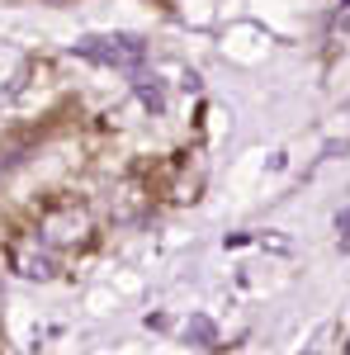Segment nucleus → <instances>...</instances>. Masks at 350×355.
<instances>
[{
	"instance_id": "20e7f679",
	"label": "nucleus",
	"mask_w": 350,
	"mask_h": 355,
	"mask_svg": "<svg viewBox=\"0 0 350 355\" xmlns=\"http://www.w3.org/2000/svg\"><path fill=\"white\" fill-rule=\"evenodd\" d=\"M19 275H28V279H48V261H43V256H38V261H33V256H19Z\"/></svg>"
},
{
	"instance_id": "39448f33",
	"label": "nucleus",
	"mask_w": 350,
	"mask_h": 355,
	"mask_svg": "<svg viewBox=\"0 0 350 355\" xmlns=\"http://www.w3.org/2000/svg\"><path fill=\"white\" fill-rule=\"evenodd\" d=\"M336 232H341V237H350V209L341 214V218H336Z\"/></svg>"
},
{
	"instance_id": "f03ea898",
	"label": "nucleus",
	"mask_w": 350,
	"mask_h": 355,
	"mask_svg": "<svg viewBox=\"0 0 350 355\" xmlns=\"http://www.w3.org/2000/svg\"><path fill=\"white\" fill-rule=\"evenodd\" d=\"M137 100L147 105L152 114H161L166 110V90H161V81L157 76H137Z\"/></svg>"
},
{
	"instance_id": "f257e3e1",
	"label": "nucleus",
	"mask_w": 350,
	"mask_h": 355,
	"mask_svg": "<svg viewBox=\"0 0 350 355\" xmlns=\"http://www.w3.org/2000/svg\"><path fill=\"white\" fill-rule=\"evenodd\" d=\"M76 53L100 62V67H114V71H137L147 48H142V38H133V33H109V38H81Z\"/></svg>"
},
{
	"instance_id": "7ed1b4c3",
	"label": "nucleus",
	"mask_w": 350,
	"mask_h": 355,
	"mask_svg": "<svg viewBox=\"0 0 350 355\" xmlns=\"http://www.w3.org/2000/svg\"><path fill=\"white\" fill-rule=\"evenodd\" d=\"M185 336H194V341H204V346H209V341H213V322H209V318H189Z\"/></svg>"
}]
</instances>
